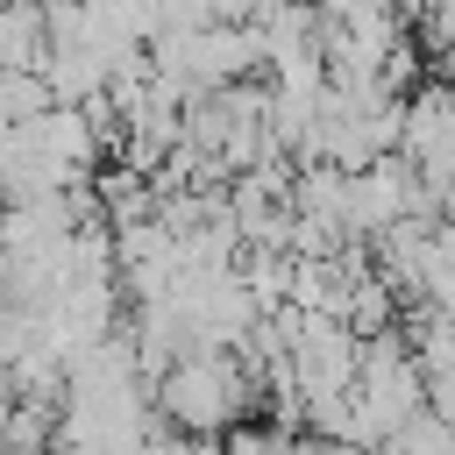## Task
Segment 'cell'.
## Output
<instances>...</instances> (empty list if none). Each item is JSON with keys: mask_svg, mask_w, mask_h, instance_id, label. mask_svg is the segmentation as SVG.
<instances>
[{"mask_svg": "<svg viewBox=\"0 0 455 455\" xmlns=\"http://www.w3.org/2000/svg\"><path fill=\"white\" fill-rule=\"evenodd\" d=\"M249 405H263V377L242 363V348H185L156 377V412L178 434H228Z\"/></svg>", "mask_w": 455, "mask_h": 455, "instance_id": "6da1fadb", "label": "cell"}, {"mask_svg": "<svg viewBox=\"0 0 455 455\" xmlns=\"http://www.w3.org/2000/svg\"><path fill=\"white\" fill-rule=\"evenodd\" d=\"M398 306H405V291L370 263V270H355V291H348V327L355 334H384V327H398Z\"/></svg>", "mask_w": 455, "mask_h": 455, "instance_id": "7a4b0ae2", "label": "cell"}, {"mask_svg": "<svg viewBox=\"0 0 455 455\" xmlns=\"http://www.w3.org/2000/svg\"><path fill=\"white\" fill-rule=\"evenodd\" d=\"M0 128H14V114H7V78H0Z\"/></svg>", "mask_w": 455, "mask_h": 455, "instance_id": "277c9868", "label": "cell"}, {"mask_svg": "<svg viewBox=\"0 0 455 455\" xmlns=\"http://www.w3.org/2000/svg\"><path fill=\"white\" fill-rule=\"evenodd\" d=\"M412 78H419V50H412V36H405V43L384 57V85H391V92H405Z\"/></svg>", "mask_w": 455, "mask_h": 455, "instance_id": "3957f363", "label": "cell"}]
</instances>
